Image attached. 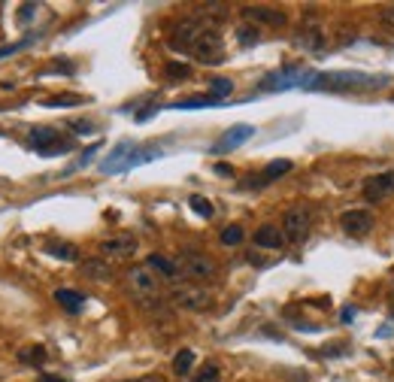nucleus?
<instances>
[{
	"mask_svg": "<svg viewBox=\"0 0 394 382\" xmlns=\"http://www.w3.org/2000/svg\"><path fill=\"white\" fill-rule=\"evenodd\" d=\"M255 128L252 124H233L231 131H224V137L219 140V143H213V152L215 155H224V152H233V149H240L246 140H252Z\"/></svg>",
	"mask_w": 394,
	"mask_h": 382,
	"instance_id": "obj_13",
	"label": "nucleus"
},
{
	"mask_svg": "<svg viewBox=\"0 0 394 382\" xmlns=\"http://www.w3.org/2000/svg\"><path fill=\"white\" fill-rule=\"evenodd\" d=\"M243 19L252 24H270V28H282L288 22V15L276 6H243Z\"/></svg>",
	"mask_w": 394,
	"mask_h": 382,
	"instance_id": "obj_12",
	"label": "nucleus"
},
{
	"mask_svg": "<svg viewBox=\"0 0 394 382\" xmlns=\"http://www.w3.org/2000/svg\"><path fill=\"white\" fill-rule=\"evenodd\" d=\"M197 382H219V367H215V364H206Z\"/></svg>",
	"mask_w": 394,
	"mask_h": 382,
	"instance_id": "obj_30",
	"label": "nucleus"
},
{
	"mask_svg": "<svg viewBox=\"0 0 394 382\" xmlns=\"http://www.w3.org/2000/svg\"><path fill=\"white\" fill-rule=\"evenodd\" d=\"M219 240H222V246H240L243 240H246V231L240 225H228V228H222Z\"/></svg>",
	"mask_w": 394,
	"mask_h": 382,
	"instance_id": "obj_23",
	"label": "nucleus"
},
{
	"mask_svg": "<svg viewBox=\"0 0 394 382\" xmlns=\"http://www.w3.org/2000/svg\"><path fill=\"white\" fill-rule=\"evenodd\" d=\"M67 124H70L73 131H82V134H88V131H91V122H85V119H73V122H67Z\"/></svg>",
	"mask_w": 394,
	"mask_h": 382,
	"instance_id": "obj_33",
	"label": "nucleus"
},
{
	"mask_svg": "<svg viewBox=\"0 0 394 382\" xmlns=\"http://www.w3.org/2000/svg\"><path fill=\"white\" fill-rule=\"evenodd\" d=\"M146 267H149V270H155V273H164L167 279H176V276L182 273V270H179V264L170 261V258H167V255H161V252H152V255H149Z\"/></svg>",
	"mask_w": 394,
	"mask_h": 382,
	"instance_id": "obj_17",
	"label": "nucleus"
},
{
	"mask_svg": "<svg viewBox=\"0 0 394 382\" xmlns=\"http://www.w3.org/2000/svg\"><path fill=\"white\" fill-rule=\"evenodd\" d=\"M49 358V352L43 346H28V349H22L19 352V361L22 364H31V367H40V364H46Z\"/></svg>",
	"mask_w": 394,
	"mask_h": 382,
	"instance_id": "obj_19",
	"label": "nucleus"
},
{
	"mask_svg": "<svg viewBox=\"0 0 394 382\" xmlns=\"http://www.w3.org/2000/svg\"><path fill=\"white\" fill-rule=\"evenodd\" d=\"M391 194H394V170L376 173V176H370L364 182V201L382 204V201H388Z\"/></svg>",
	"mask_w": 394,
	"mask_h": 382,
	"instance_id": "obj_10",
	"label": "nucleus"
},
{
	"mask_svg": "<svg viewBox=\"0 0 394 382\" xmlns=\"http://www.w3.org/2000/svg\"><path fill=\"white\" fill-rule=\"evenodd\" d=\"M252 240H255V246H261V249H279L285 243V234H282V228H276V225H261Z\"/></svg>",
	"mask_w": 394,
	"mask_h": 382,
	"instance_id": "obj_14",
	"label": "nucleus"
},
{
	"mask_svg": "<svg viewBox=\"0 0 394 382\" xmlns=\"http://www.w3.org/2000/svg\"><path fill=\"white\" fill-rule=\"evenodd\" d=\"M300 46H306L309 52H315V49H322V46H325V37H322V31L309 28L306 34H300Z\"/></svg>",
	"mask_w": 394,
	"mask_h": 382,
	"instance_id": "obj_26",
	"label": "nucleus"
},
{
	"mask_svg": "<svg viewBox=\"0 0 394 382\" xmlns=\"http://www.w3.org/2000/svg\"><path fill=\"white\" fill-rule=\"evenodd\" d=\"M33 15H37V6H33V3H24V6H22V15H19V22H31Z\"/></svg>",
	"mask_w": 394,
	"mask_h": 382,
	"instance_id": "obj_32",
	"label": "nucleus"
},
{
	"mask_svg": "<svg viewBox=\"0 0 394 382\" xmlns=\"http://www.w3.org/2000/svg\"><path fill=\"white\" fill-rule=\"evenodd\" d=\"M388 304H391V313H394V292H391V297H388Z\"/></svg>",
	"mask_w": 394,
	"mask_h": 382,
	"instance_id": "obj_38",
	"label": "nucleus"
},
{
	"mask_svg": "<svg viewBox=\"0 0 394 382\" xmlns=\"http://www.w3.org/2000/svg\"><path fill=\"white\" fill-rule=\"evenodd\" d=\"M231 91H233V82L231 79H224V76L209 79V97H215V101H224Z\"/></svg>",
	"mask_w": 394,
	"mask_h": 382,
	"instance_id": "obj_22",
	"label": "nucleus"
},
{
	"mask_svg": "<svg viewBox=\"0 0 394 382\" xmlns=\"http://www.w3.org/2000/svg\"><path fill=\"white\" fill-rule=\"evenodd\" d=\"M340 228L346 231L349 237H367L373 231V215L367 210H349L340 215Z\"/></svg>",
	"mask_w": 394,
	"mask_h": 382,
	"instance_id": "obj_11",
	"label": "nucleus"
},
{
	"mask_svg": "<svg viewBox=\"0 0 394 382\" xmlns=\"http://www.w3.org/2000/svg\"><path fill=\"white\" fill-rule=\"evenodd\" d=\"M76 67H70V64H55V67H49V73H73Z\"/></svg>",
	"mask_w": 394,
	"mask_h": 382,
	"instance_id": "obj_34",
	"label": "nucleus"
},
{
	"mask_svg": "<svg viewBox=\"0 0 394 382\" xmlns=\"http://www.w3.org/2000/svg\"><path fill=\"white\" fill-rule=\"evenodd\" d=\"M379 22L385 24V28H394V3L382 6V10H379Z\"/></svg>",
	"mask_w": 394,
	"mask_h": 382,
	"instance_id": "obj_31",
	"label": "nucleus"
},
{
	"mask_svg": "<svg viewBox=\"0 0 394 382\" xmlns=\"http://www.w3.org/2000/svg\"><path fill=\"white\" fill-rule=\"evenodd\" d=\"M309 225H313V213H309L306 206H291V210H285V215H282V234H285V240H291V243H300V240L309 234Z\"/></svg>",
	"mask_w": 394,
	"mask_h": 382,
	"instance_id": "obj_7",
	"label": "nucleus"
},
{
	"mask_svg": "<svg viewBox=\"0 0 394 382\" xmlns=\"http://www.w3.org/2000/svg\"><path fill=\"white\" fill-rule=\"evenodd\" d=\"M128 288L142 310H152V304H161L158 301V279L152 276L149 267H133L128 273Z\"/></svg>",
	"mask_w": 394,
	"mask_h": 382,
	"instance_id": "obj_2",
	"label": "nucleus"
},
{
	"mask_svg": "<svg viewBox=\"0 0 394 382\" xmlns=\"http://www.w3.org/2000/svg\"><path fill=\"white\" fill-rule=\"evenodd\" d=\"M79 270L85 273L88 279H95V282H110V279H113V267L106 264V258H91V261H82V264H79Z\"/></svg>",
	"mask_w": 394,
	"mask_h": 382,
	"instance_id": "obj_15",
	"label": "nucleus"
},
{
	"mask_svg": "<svg viewBox=\"0 0 394 382\" xmlns=\"http://www.w3.org/2000/svg\"><path fill=\"white\" fill-rule=\"evenodd\" d=\"M46 252L52 255V258H61V261H79V249L73 243H49Z\"/></svg>",
	"mask_w": 394,
	"mask_h": 382,
	"instance_id": "obj_18",
	"label": "nucleus"
},
{
	"mask_svg": "<svg viewBox=\"0 0 394 382\" xmlns=\"http://www.w3.org/2000/svg\"><path fill=\"white\" fill-rule=\"evenodd\" d=\"M122 382H161L158 376H137V379H122Z\"/></svg>",
	"mask_w": 394,
	"mask_h": 382,
	"instance_id": "obj_36",
	"label": "nucleus"
},
{
	"mask_svg": "<svg viewBox=\"0 0 394 382\" xmlns=\"http://www.w3.org/2000/svg\"><path fill=\"white\" fill-rule=\"evenodd\" d=\"M215 103H222V101H215L209 94H197V97H186V101H176L170 110H200V106H215Z\"/></svg>",
	"mask_w": 394,
	"mask_h": 382,
	"instance_id": "obj_20",
	"label": "nucleus"
},
{
	"mask_svg": "<svg viewBox=\"0 0 394 382\" xmlns=\"http://www.w3.org/2000/svg\"><path fill=\"white\" fill-rule=\"evenodd\" d=\"M195 358H197V355L191 352V349H179V352H176V358H173V370L179 373V376H186V373L195 367Z\"/></svg>",
	"mask_w": 394,
	"mask_h": 382,
	"instance_id": "obj_21",
	"label": "nucleus"
},
{
	"mask_svg": "<svg viewBox=\"0 0 394 382\" xmlns=\"http://www.w3.org/2000/svg\"><path fill=\"white\" fill-rule=\"evenodd\" d=\"M291 170V161H273V164H267L264 167V173H261V179H264V185L270 179H276V176H282V173H288Z\"/></svg>",
	"mask_w": 394,
	"mask_h": 382,
	"instance_id": "obj_25",
	"label": "nucleus"
},
{
	"mask_svg": "<svg viewBox=\"0 0 394 382\" xmlns=\"http://www.w3.org/2000/svg\"><path fill=\"white\" fill-rule=\"evenodd\" d=\"M215 173H219V176H233V170L228 167V164H219V167H215Z\"/></svg>",
	"mask_w": 394,
	"mask_h": 382,
	"instance_id": "obj_35",
	"label": "nucleus"
},
{
	"mask_svg": "<svg viewBox=\"0 0 394 382\" xmlns=\"http://www.w3.org/2000/svg\"><path fill=\"white\" fill-rule=\"evenodd\" d=\"M170 304L179 306V310H188V313H200V310H209L213 294H209L204 285H173Z\"/></svg>",
	"mask_w": 394,
	"mask_h": 382,
	"instance_id": "obj_4",
	"label": "nucleus"
},
{
	"mask_svg": "<svg viewBox=\"0 0 394 382\" xmlns=\"http://www.w3.org/2000/svg\"><path fill=\"white\" fill-rule=\"evenodd\" d=\"M43 382H64V379H55V376H43Z\"/></svg>",
	"mask_w": 394,
	"mask_h": 382,
	"instance_id": "obj_37",
	"label": "nucleus"
},
{
	"mask_svg": "<svg viewBox=\"0 0 394 382\" xmlns=\"http://www.w3.org/2000/svg\"><path fill=\"white\" fill-rule=\"evenodd\" d=\"M55 304H61V310H67L70 315H76V313H82L85 294L73 292V288H58V292H55Z\"/></svg>",
	"mask_w": 394,
	"mask_h": 382,
	"instance_id": "obj_16",
	"label": "nucleus"
},
{
	"mask_svg": "<svg viewBox=\"0 0 394 382\" xmlns=\"http://www.w3.org/2000/svg\"><path fill=\"white\" fill-rule=\"evenodd\" d=\"M385 76H370L358 70H340V73H315L309 88H331V91H355V88H379Z\"/></svg>",
	"mask_w": 394,
	"mask_h": 382,
	"instance_id": "obj_1",
	"label": "nucleus"
},
{
	"mask_svg": "<svg viewBox=\"0 0 394 382\" xmlns=\"http://www.w3.org/2000/svg\"><path fill=\"white\" fill-rule=\"evenodd\" d=\"M31 146H33V152H40V155H58V152H70L73 140H64L55 128H33Z\"/></svg>",
	"mask_w": 394,
	"mask_h": 382,
	"instance_id": "obj_6",
	"label": "nucleus"
},
{
	"mask_svg": "<svg viewBox=\"0 0 394 382\" xmlns=\"http://www.w3.org/2000/svg\"><path fill=\"white\" fill-rule=\"evenodd\" d=\"M179 270L186 273L188 279L204 282V279H213L215 273H219V264L209 258V255H204V252H182V258H179Z\"/></svg>",
	"mask_w": 394,
	"mask_h": 382,
	"instance_id": "obj_5",
	"label": "nucleus"
},
{
	"mask_svg": "<svg viewBox=\"0 0 394 382\" xmlns=\"http://www.w3.org/2000/svg\"><path fill=\"white\" fill-rule=\"evenodd\" d=\"M191 55H195L197 61H204V64H222V58H224V40L215 34V31H206V34L195 43Z\"/></svg>",
	"mask_w": 394,
	"mask_h": 382,
	"instance_id": "obj_8",
	"label": "nucleus"
},
{
	"mask_svg": "<svg viewBox=\"0 0 394 382\" xmlns=\"http://www.w3.org/2000/svg\"><path fill=\"white\" fill-rule=\"evenodd\" d=\"M82 103V97L79 94H58V97H49L46 106H76Z\"/></svg>",
	"mask_w": 394,
	"mask_h": 382,
	"instance_id": "obj_29",
	"label": "nucleus"
},
{
	"mask_svg": "<svg viewBox=\"0 0 394 382\" xmlns=\"http://www.w3.org/2000/svg\"><path fill=\"white\" fill-rule=\"evenodd\" d=\"M237 37H240V46H255L258 40H261V31H258L255 24H240Z\"/></svg>",
	"mask_w": 394,
	"mask_h": 382,
	"instance_id": "obj_24",
	"label": "nucleus"
},
{
	"mask_svg": "<svg viewBox=\"0 0 394 382\" xmlns=\"http://www.w3.org/2000/svg\"><path fill=\"white\" fill-rule=\"evenodd\" d=\"M188 204H191V210H195L197 215H204V219H213V213H215V210H213V204H209L206 197L191 194V201H188Z\"/></svg>",
	"mask_w": 394,
	"mask_h": 382,
	"instance_id": "obj_28",
	"label": "nucleus"
},
{
	"mask_svg": "<svg viewBox=\"0 0 394 382\" xmlns=\"http://www.w3.org/2000/svg\"><path fill=\"white\" fill-rule=\"evenodd\" d=\"M164 73H167V79H188L191 67H188V64H182V61H167Z\"/></svg>",
	"mask_w": 394,
	"mask_h": 382,
	"instance_id": "obj_27",
	"label": "nucleus"
},
{
	"mask_svg": "<svg viewBox=\"0 0 394 382\" xmlns=\"http://www.w3.org/2000/svg\"><path fill=\"white\" fill-rule=\"evenodd\" d=\"M206 31H213V24H209L206 15H188V19H182V22L173 28L170 46H173V49H186V52H191V49H195V43L206 34Z\"/></svg>",
	"mask_w": 394,
	"mask_h": 382,
	"instance_id": "obj_3",
	"label": "nucleus"
},
{
	"mask_svg": "<svg viewBox=\"0 0 394 382\" xmlns=\"http://www.w3.org/2000/svg\"><path fill=\"white\" fill-rule=\"evenodd\" d=\"M137 237L133 234H115V237H106L100 240L97 252L104 255V258H131L133 252H137Z\"/></svg>",
	"mask_w": 394,
	"mask_h": 382,
	"instance_id": "obj_9",
	"label": "nucleus"
}]
</instances>
